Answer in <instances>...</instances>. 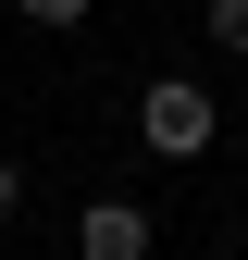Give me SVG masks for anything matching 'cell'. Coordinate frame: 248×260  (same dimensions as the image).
<instances>
[{"label":"cell","mask_w":248,"mask_h":260,"mask_svg":"<svg viewBox=\"0 0 248 260\" xmlns=\"http://www.w3.org/2000/svg\"><path fill=\"white\" fill-rule=\"evenodd\" d=\"M199 25H211V50H224V62H248V0H211Z\"/></svg>","instance_id":"3"},{"label":"cell","mask_w":248,"mask_h":260,"mask_svg":"<svg viewBox=\"0 0 248 260\" xmlns=\"http://www.w3.org/2000/svg\"><path fill=\"white\" fill-rule=\"evenodd\" d=\"M25 211V161H0V223H13Z\"/></svg>","instance_id":"5"},{"label":"cell","mask_w":248,"mask_h":260,"mask_svg":"<svg viewBox=\"0 0 248 260\" xmlns=\"http://www.w3.org/2000/svg\"><path fill=\"white\" fill-rule=\"evenodd\" d=\"M13 13H25V25H50V38H62V25H87V0H13Z\"/></svg>","instance_id":"4"},{"label":"cell","mask_w":248,"mask_h":260,"mask_svg":"<svg viewBox=\"0 0 248 260\" xmlns=\"http://www.w3.org/2000/svg\"><path fill=\"white\" fill-rule=\"evenodd\" d=\"M162 248V211L149 199H87L75 211V260H149Z\"/></svg>","instance_id":"2"},{"label":"cell","mask_w":248,"mask_h":260,"mask_svg":"<svg viewBox=\"0 0 248 260\" xmlns=\"http://www.w3.org/2000/svg\"><path fill=\"white\" fill-rule=\"evenodd\" d=\"M211 137H224V100H211L199 75H149L137 87V149L149 161H199Z\"/></svg>","instance_id":"1"}]
</instances>
